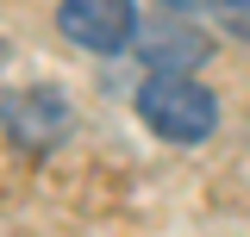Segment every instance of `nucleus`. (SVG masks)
<instances>
[{"instance_id":"nucleus-2","label":"nucleus","mask_w":250,"mask_h":237,"mask_svg":"<svg viewBox=\"0 0 250 237\" xmlns=\"http://www.w3.org/2000/svg\"><path fill=\"white\" fill-rule=\"evenodd\" d=\"M57 25H62L69 44L113 57V50H125V44L138 38V6H131V0H62Z\"/></svg>"},{"instance_id":"nucleus-4","label":"nucleus","mask_w":250,"mask_h":237,"mask_svg":"<svg viewBox=\"0 0 250 237\" xmlns=\"http://www.w3.org/2000/svg\"><path fill=\"white\" fill-rule=\"evenodd\" d=\"M138 50H144L156 69H194V62L207 57V44H200V38H194L188 25H156L150 38L138 44Z\"/></svg>"},{"instance_id":"nucleus-5","label":"nucleus","mask_w":250,"mask_h":237,"mask_svg":"<svg viewBox=\"0 0 250 237\" xmlns=\"http://www.w3.org/2000/svg\"><path fill=\"white\" fill-rule=\"evenodd\" d=\"M213 6L225 13V19H244V25H250V0H213Z\"/></svg>"},{"instance_id":"nucleus-3","label":"nucleus","mask_w":250,"mask_h":237,"mask_svg":"<svg viewBox=\"0 0 250 237\" xmlns=\"http://www.w3.org/2000/svg\"><path fill=\"white\" fill-rule=\"evenodd\" d=\"M6 131H13V144H25V150H50L69 131V106H62L57 94L31 88V94H19L6 106Z\"/></svg>"},{"instance_id":"nucleus-1","label":"nucleus","mask_w":250,"mask_h":237,"mask_svg":"<svg viewBox=\"0 0 250 237\" xmlns=\"http://www.w3.org/2000/svg\"><path fill=\"white\" fill-rule=\"evenodd\" d=\"M138 118L150 125L163 144H200V138L213 131L219 106H213V94L200 88L188 69H156L150 81L138 88Z\"/></svg>"}]
</instances>
